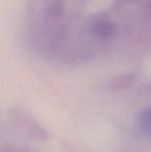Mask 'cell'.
Listing matches in <instances>:
<instances>
[{
    "label": "cell",
    "instance_id": "cell-1",
    "mask_svg": "<svg viewBox=\"0 0 151 152\" xmlns=\"http://www.w3.org/2000/svg\"><path fill=\"white\" fill-rule=\"evenodd\" d=\"M137 127L142 134L151 136V108L142 111L138 115Z\"/></svg>",
    "mask_w": 151,
    "mask_h": 152
},
{
    "label": "cell",
    "instance_id": "cell-2",
    "mask_svg": "<svg viewBox=\"0 0 151 152\" xmlns=\"http://www.w3.org/2000/svg\"><path fill=\"white\" fill-rule=\"evenodd\" d=\"M93 32L99 37H108L113 32V25L106 19H99L93 25Z\"/></svg>",
    "mask_w": 151,
    "mask_h": 152
},
{
    "label": "cell",
    "instance_id": "cell-3",
    "mask_svg": "<svg viewBox=\"0 0 151 152\" xmlns=\"http://www.w3.org/2000/svg\"><path fill=\"white\" fill-rule=\"evenodd\" d=\"M146 15L151 19V1L148 2V4L146 5Z\"/></svg>",
    "mask_w": 151,
    "mask_h": 152
},
{
    "label": "cell",
    "instance_id": "cell-4",
    "mask_svg": "<svg viewBox=\"0 0 151 152\" xmlns=\"http://www.w3.org/2000/svg\"><path fill=\"white\" fill-rule=\"evenodd\" d=\"M121 1H123V2H128V1H131V0H121Z\"/></svg>",
    "mask_w": 151,
    "mask_h": 152
}]
</instances>
